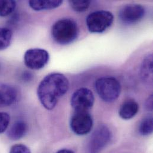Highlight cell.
<instances>
[{
  "label": "cell",
  "instance_id": "ffe728a7",
  "mask_svg": "<svg viewBox=\"0 0 153 153\" xmlns=\"http://www.w3.org/2000/svg\"><path fill=\"white\" fill-rule=\"evenodd\" d=\"M10 153H31V152L27 146L19 144L13 146L10 149Z\"/></svg>",
  "mask_w": 153,
  "mask_h": 153
},
{
  "label": "cell",
  "instance_id": "44dd1931",
  "mask_svg": "<svg viewBox=\"0 0 153 153\" xmlns=\"http://www.w3.org/2000/svg\"><path fill=\"white\" fill-rule=\"evenodd\" d=\"M146 108L149 111L153 110V95H150L146 101Z\"/></svg>",
  "mask_w": 153,
  "mask_h": 153
},
{
  "label": "cell",
  "instance_id": "2e32d148",
  "mask_svg": "<svg viewBox=\"0 0 153 153\" xmlns=\"http://www.w3.org/2000/svg\"><path fill=\"white\" fill-rule=\"evenodd\" d=\"M12 32L8 28L0 27V50L7 48L11 43Z\"/></svg>",
  "mask_w": 153,
  "mask_h": 153
},
{
  "label": "cell",
  "instance_id": "30bf717a",
  "mask_svg": "<svg viewBox=\"0 0 153 153\" xmlns=\"http://www.w3.org/2000/svg\"><path fill=\"white\" fill-rule=\"evenodd\" d=\"M18 97L17 90L13 86L0 83V107L12 105Z\"/></svg>",
  "mask_w": 153,
  "mask_h": 153
},
{
  "label": "cell",
  "instance_id": "9c48e42d",
  "mask_svg": "<svg viewBox=\"0 0 153 153\" xmlns=\"http://www.w3.org/2000/svg\"><path fill=\"white\" fill-rule=\"evenodd\" d=\"M144 7L138 4H129L122 7L119 11L120 20L126 24H133L141 21L145 16Z\"/></svg>",
  "mask_w": 153,
  "mask_h": 153
},
{
  "label": "cell",
  "instance_id": "3957f363",
  "mask_svg": "<svg viewBox=\"0 0 153 153\" xmlns=\"http://www.w3.org/2000/svg\"><path fill=\"white\" fill-rule=\"evenodd\" d=\"M95 89L101 100L107 102H112L119 98L121 85L114 77H102L95 81Z\"/></svg>",
  "mask_w": 153,
  "mask_h": 153
},
{
  "label": "cell",
  "instance_id": "4fadbf2b",
  "mask_svg": "<svg viewBox=\"0 0 153 153\" xmlns=\"http://www.w3.org/2000/svg\"><path fill=\"white\" fill-rule=\"evenodd\" d=\"M63 3V1L61 0H35L29 1V6L35 11H41L44 10L54 9L60 6Z\"/></svg>",
  "mask_w": 153,
  "mask_h": 153
},
{
  "label": "cell",
  "instance_id": "52a82bcc",
  "mask_svg": "<svg viewBox=\"0 0 153 153\" xmlns=\"http://www.w3.org/2000/svg\"><path fill=\"white\" fill-rule=\"evenodd\" d=\"M94 101L92 92L88 88H81L72 95L71 104L75 111H88L94 105Z\"/></svg>",
  "mask_w": 153,
  "mask_h": 153
},
{
  "label": "cell",
  "instance_id": "8fae6325",
  "mask_svg": "<svg viewBox=\"0 0 153 153\" xmlns=\"http://www.w3.org/2000/svg\"><path fill=\"white\" fill-rule=\"evenodd\" d=\"M139 111V105L134 100H128L123 102L119 110V116L124 120L133 118Z\"/></svg>",
  "mask_w": 153,
  "mask_h": 153
},
{
  "label": "cell",
  "instance_id": "d6986e66",
  "mask_svg": "<svg viewBox=\"0 0 153 153\" xmlns=\"http://www.w3.org/2000/svg\"><path fill=\"white\" fill-rule=\"evenodd\" d=\"M10 122V115L5 112H0V134H2L6 131L8 127Z\"/></svg>",
  "mask_w": 153,
  "mask_h": 153
},
{
  "label": "cell",
  "instance_id": "603a6c76",
  "mask_svg": "<svg viewBox=\"0 0 153 153\" xmlns=\"http://www.w3.org/2000/svg\"><path fill=\"white\" fill-rule=\"evenodd\" d=\"M57 153H75L73 151L68 149H63L60 150L59 152H57Z\"/></svg>",
  "mask_w": 153,
  "mask_h": 153
},
{
  "label": "cell",
  "instance_id": "5b68a950",
  "mask_svg": "<svg viewBox=\"0 0 153 153\" xmlns=\"http://www.w3.org/2000/svg\"><path fill=\"white\" fill-rule=\"evenodd\" d=\"M111 133L105 125H100L94 131L89 140L86 153H100L108 144Z\"/></svg>",
  "mask_w": 153,
  "mask_h": 153
},
{
  "label": "cell",
  "instance_id": "5bb4252c",
  "mask_svg": "<svg viewBox=\"0 0 153 153\" xmlns=\"http://www.w3.org/2000/svg\"><path fill=\"white\" fill-rule=\"evenodd\" d=\"M153 59L152 54L147 55L144 58L141 68V77L145 82L148 83H152L153 80Z\"/></svg>",
  "mask_w": 153,
  "mask_h": 153
},
{
  "label": "cell",
  "instance_id": "7402d4cb",
  "mask_svg": "<svg viewBox=\"0 0 153 153\" xmlns=\"http://www.w3.org/2000/svg\"><path fill=\"white\" fill-rule=\"evenodd\" d=\"M26 72V73H25L23 75V79L25 80H30L32 77V74L30 73H29V72Z\"/></svg>",
  "mask_w": 153,
  "mask_h": 153
},
{
  "label": "cell",
  "instance_id": "9a60e30c",
  "mask_svg": "<svg viewBox=\"0 0 153 153\" xmlns=\"http://www.w3.org/2000/svg\"><path fill=\"white\" fill-rule=\"evenodd\" d=\"M139 132L143 136H147L152 134L153 131V117L147 116L141 122L139 125Z\"/></svg>",
  "mask_w": 153,
  "mask_h": 153
},
{
  "label": "cell",
  "instance_id": "8992f818",
  "mask_svg": "<svg viewBox=\"0 0 153 153\" xmlns=\"http://www.w3.org/2000/svg\"><path fill=\"white\" fill-rule=\"evenodd\" d=\"M70 126L77 135H85L93 127L92 117L89 111H75L71 119Z\"/></svg>",
  "mask_w": 153,
  "mask_h": 153
},
{
  "label": "cell",
  "instance_id": "7a4b0ae2",
  "mask_svg": "<svg viewBox=\"0 0 153 153\" xmlns=\"http://www.w3.org/2000/svg\"><path fill=\"white\" fill-rule=\"evenodd\" d=\"M51 34L54 40L60 45H68L75 41L79 35L76 22L71 19H62L53 26Z\"/></svg>",
  "mask_w": 153,
  "mask_h": 153
},
{
  "label": "cell",
  "instance_id": "ac0fdd59",
  "mask_svg": "<svg viewBox=\"0 0 153 153\" xmlns=\"http://www.w3.org/2000/svg\"><path fill=\"white\" fill-rule=\"evenodd\" d=\"M91 2L90 1L85 0H72L69 1L71 8L76 12H84L86 11L89 8Z\"/></svg>",
  "mask_w": 153,
  "mask_h": 153
},
{
  "label": "cell",
  "instance_id": "277c9868",
  "mask_svg": "<svg viewBox=\"0 0 153 153\" xmlns=\"http://www.w3.org/2000/svg\"><path fill=\"white\" fill-rule=\"evenodd\" d=\"M113 14L106 10H98L90 13L86 19L87 27L92 33H102L113 23Z\"/></svg>",
  "mask_w": 153,
  "mask_h": 153
},
{
  "label": "cell",
  "instance_id": "e0dca14e",
  "mask_svg": "<svg viewBox=\"0 0 153 153\" xmlns=\"http://www.w3.org/2000/svg\"><path fill=\"white\" fill-rule=\"evenodd\" d=\"M16 2L12 0H0V17L11 14L16 9Z\"/></svg>",
  "mask_w": 153,
  "mask_h": 153
},
{
  "label": "cell",
  "instance_id": "ba28073f",
  "mask_svg": "<svg viewBox=\"0 0 153 153\" xmlns=\"http://www.w3.org/2000/svg\"><path fill=\"white\" fill-rule=\"evenodd\" d=\"M49 53L41 48H32L27 50L24 55L25 65L32 70H39L44 68L48 63Z\"/></svg>",
  "mask_w": 153,
  "mask_h": 153
},
{
  "label": "cell",
  "instance_id": "7c38bea8",
  "mask_svg": "<svg viewBox=\"0 0 153 153\" xmlns=\"http://www.w3.org/2000/svg\"><path fill=\"white\" fill-rule=\"evenodd\" d=\"M27 129V125L24 121L17 120L8 129L7 136L11 140H19L26 135Z\"/></svg>",
  "mask_w": 153,
  "mask_h": 153
},
{
  "label": "cell",
  "instance_id": "6da1fadb",
  "mask_svg": "<svg viewBox=\"0 0 153 153\" xmlns=\"http://www.w3.org/2000/svg\"><path fill=\"white\" fill-rule=\"evenodd\" d=\"M69 88V80L64 75L60 73L50 74L40 82L37 95L42 105L46 109L52 110L59 100L67 93Z\"/></svg>",
  "mask_w": 153,
  "mask_h": 153
}]
</instances>
